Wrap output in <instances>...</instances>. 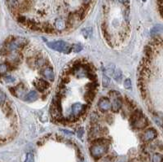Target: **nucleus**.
<instances>
[{"mask_svg": "<svg viewBox=\"0 0 163 162\" xmlns=\"http://www.w3.org/2000/svg\"><path fill=\"white\" fill-rule=\"evenodd\" d=\"M124 87L126 88L127 90H131V87H132V84H131V81L130 80L129 78L126 79L125 81H124Z\"/></svg>", "mask_w": 163, "mask_h": 162, "instance_id": "nucleus-23", "label": "nucleus"}, {"mask_svg": "<svg viewBox=\"0 0 163 162\" xmlns=\"http://www.w3.org/2000/svg\"><path fill=\"white\" fill-rule=\"evenodd\" d=\"M158 131L152 127H148L145 130H143V134H141V140L144 143H149L155 140L158 139Z\"/></svg>", "mask_w": 163, "mask_h": 162, "instance_id": "nucleus-5", "label": "nucleus"}, {"mask_svg": "<svg viewBox=\"0 0 163 162\" xmlns=\"http://www.w3.org/2000/svg\"><path fill=\"white\" fill-rule=\"evenodd\" d=\"M72 50L74 51V52H79L82 50V46L80 44H74L72 47Z\"/></svg>", "mask_w": 163, "mask_h": 162, "instance_id": "nucleus-25", "label": "nucleus"}, {"mask_svg": "<svg viewBox=\"0 0 163 162\" xmlns=\"http://www.w3.org/2000/svg\"><path fill=\"white\" fill-rule=\"evenodd\" d=\"M118 1L122 4H128L130 2V0H118Z\"/></svg>", "mask_w": 163, "mask_h": 162, "instance_id": "nucleus-31", "label": "nucleus"}, {"mask_svg": "<svg viewBox=\"0 0 163 162\" xmlns=\"http://www.w3.org/2000/svg\"><path fill=\"white\" fill-rule=\"evenodd\" d=\"M86 87L87 88V90H95V89L96 88V82L92 81V82H91V83L87 84Z\"/></svg>", "mask_w": 163, "mask_h": 162, "instance_id": "nucleus-26", "label": "nucleus"}, {"mask_svg": "<svg viewBox=\"0 0 163 162\" xmlns=\"http://www.w3.org/2000/svg\"><path fill=\"white\" fill-rule=\"evenodd\" d=\"M157 1H158V11H159L160 16L163 19V0H157Z\"/></svg>", "mask_w": 163, "mask_h": 162, "instance_id": "nucleus-22", "label": "nucleus"}, {"mask_svg": "<svg viewBox=\"0 0 163 162\" xmlns=\"http://www.w3.org/2000/svg\"><path fill=\"white\" fill-rule=\"evenodd\" d=\"M122 107V100L121 97H117L113 99L112 103H111V110L113 112H118Z\"/></svg>", "mask_w": 163, "mask_h": 162, "instance_id": "nucleus-9", "label": "nucleus"}, {"mask_svg": "<svg viewBox=\"0 0 163 162\" xmlns=\"http://www.w3.org/2000/svg\"><path fill=\"white\" fill-rule=\"evenodd\" d=\"M70 81V78H69V75H65L64 76L63 78H62V84H66L69 83Z\"/></svg>", "mask_w": 163, "mask_h": 162, "instance_id": "nucleus-27", "label": "nucleus"}, {"mask_svg": "<svg viewBox=\"0 0 163 162\" xmlns=\"http://www.w3.org/2000/svg\"><path fill=\"white\" fill-rule=\"evenodd\" d=\"M149 67L146 84H152V93L145 99L155 120L163 129V38L155 36L144 49L142 60Z\"/></svg>", "mask_w": 163, "mask_h": 162, "instance_id": "nucleus-1", "label": "nucleus"}, {"mask_svg": "<svg viewBox=\"0 0 163 162\" xmlns=\"http://www.w3.org/2000/svg\"><path fill=\"white\" fill-rule=\"evenodd\" d=\"M98 107L101 112H107L108 110L111 109V103L110 100L106 97H102L98 103Z\"/></svg>", "mask_w": 163, "mask_h": 162, "instance_id": "nucleus-8", "label": "nucleus"}, {"mask_svg": "<svg viewBox=\"0 0 163 162\" xmlns=\"http://www.w3.org/2000/svg\"><path fill=\"white\" fill-rule=\"evenodd\" d=\"M41 30L43 31L44 33H47V34H52L54 33V28L51 26L50 24H43V25L41 26Z\"/></svg>", "mask_w": 163, "mask_h": 162, "instance_id": "nucleus-16", "label": "nucleus"}, {"mask_svg": "<svg viewBox=\"0 0 163 162\" xmlns=\"http://www.w3.org/2000/svg\"><path fill=\"white\" fill-rule=\"evenodd\" d=\"M112 76H113V78L117 82H121V80H122V73H121V70L118 69H116L114 70Z\"/></svg>", "mask_w": 163, "mask_h": 162, "instance_id": "nucleus-17", "label": "nucleus"}, {"mask_svg": "<svg viewBox=\"0 0 163 162\" xmlns=\"http://www.w3.org/2000/svg\"><path fill=\"white\" fill-rule=\"evenodd\" d=\"M35 85V87H36L38 90H39L41 92H43L45 91L46 90H48V88L49 87V84L47 81L43 80V79H39L34 83Z\"/></svg>", "mask_w": 163, "mask_h": 162, "instance_id": "nucleus-10", "label": "nucleus"}, {"mask_svg": "<svg viewBox=\"0 0 163 162\" xmlns=\"http://www.w3.org/2000/svg\"><path fill=\"white\" fill-rule=\"evenodd\" d=\"M8 69V65L6 64H0V75H3Z\"/></svg>", "mask_w": 163, "mask_h": 162, "instance_id": "nucleus-21", "label": "nucleus"}, {"mask_svg": "<svg viewBox=\"0 0 163 162\" xmlns=\"http://www.w3.org/2000/svg\"><path fill=\"white\" fill-rule=\"evenodd\" d=\"M131 126L135 130H145L149 126V121L148 120V118L142 114L138 118L137 120L135 121V122L131 124Z\"/></svg>", "mask_w": 163, "mask_h": 162, "instance_id": "nucleus-7", "label": "nucleus"}, {"mask_svg": "<svg viewBox=\"0 0 163 162\" xmlns=\"http://www.w3.org/2000/svg\"><path fill=\"white\" fill-rule=\"evenodd\" d=\"M143 2H145V1H146V0H143Z\"/></svg>", "mask_w": 163, "mask_h": 162, "instance_id": "nucleus-34", "label": "nucleus"}, {"mask_svg": "<svg viewBox=\"0 0 163 162\" xmlns=\"http://www.w3.org/2000/svg\"><path fill=\"white\" fill-rule=\"evenodd\" d=\"M26 44V40L22 38H13V39L8 42L7 46V50L8 51H16L22 48Z\"/></svg>", "mask_w": 163, "mask_h": 162, "instance_id": "nucleus-6", "label": "nucleus"}, {"mask_svg": "<svg viewBox=\"0 0 163 162\" xmlns=\"http://www.w3.org/2000/svg\"><path fill=\"white\" fill-rule=\"evenodd\" d=\"M26 20H27V19L25 17H23V16H20V17H18V21L21 23V24H26Z\"/></svg>", "mask_w": 163, "mask_h": 162, "instance_id": "nucleus-30", "label": "nucleus"}, {"mask_svg": "<svg viewBox=\"0 0 163 162\" xmlns=\"http://www.w3.org/2000/svg\"><path fill=\"white\" fill-rule=\"evenodd\" d=\"M38 99V95L35 90H31L25 96V100L28 102H34Z\"/></svg>", "mask_w": 163, "mask_h": 162, "instance_id": "nucleus-13", "label": "nucleus"}, {"mask_svg": "<svg viewBox=\"0 0 163 162\" xmlns=\"http://www.w3.org/2000/svg\"><path fill=\"white\" fill-rule=\"evenodd\" d=\"M63 131L65 132V133H67V134H73L72 132H69V131H67V130H63Z\"/></svg>", "mask_w": 163, "mask_h": 162, "instance_id": "nucleus-33", "label": "nucleus"}, {"mask_svg": "<svg viewBox=\"0 0 163 162\" xmlns=\"http://www.w3.org/2000/svg\"><path fill=\"white\" fill-rule=\"evenodd\" d=\"M47 45L48 47H50L52 50H55L59 52H63V53H69L72 50V47L69 44H68L67 42L62 40H57V41H54V42H48Z\"/></svg>", "mask_w": 163, "mask_h": 162, "instance_id": "nucleus-4", "label": "nucleus"}, {"mask_svg": "<svg viewBox=\"0 0 163 162\" xmlns=\"http://www.w3.org/2000/svg\"><path fill=\"white\" fill-rule=\"evenodd\" d=\"M32 6V2L31 0H24L22 3L19 4L18 8H19V10L21 12H24V11H26L29 10Z\"/></svg>", "mask_w": 163, "mask_h": 162, "instance_id": "nucleus-12", "label": "nucleus"}, {"mask_svg": "<svg viewBox=\"0 0 163 162\" xmlns=\"http://www.w3.org/2000/svg\"><path fill=\"white\" fill-rule=\"evenodd\" d=\"M4 80L7 82H13L15 81V78H12L11 76H6V77H4Z\"/></svg>", "mask_w": 163, "mask_h": 162, "instance_id": "nucleus-29", "label": "nucleus"}, {"mask_svg": "<svg viewBox=\"0 0 163 162\" xmlns=\"http://www.w3.org/2000/svg\"><path fill=\"white\" fill-rule=\"evenodd\" d=\"M55 25H56V28L58 30H64L65 29H67V25L64 22V20L61 19H57L55 22Z\"/></svg>", "mask_w": 163, "mask_h": 162, "instance_id": "nucleus-15", "label": "nucleus"}, {"mask_svg": "<svg viewBox=\"0 0 163 162\" xmlns=\"http://www.w3.org/2000/svg\"><path fill=\"white\" fill-rule=\"evenodd\" d=\"M26 162H34V156L31 153H29L28 155H27V157H26Z\"/></svg>", "mask_w": 163, "mask_h": 162, "instance_id": "nucleus-28", "label": "nucleus"}, {"mask_svg": "<svg viewBox=\"0 0 163 162\" xmlns=\"http://www.w3.org/2000/svg\"><path fill=\"white\" fill-rule=\"evenodd\" d=\"M95 96H96V93L94 92V90H87L84 94V99L87 103H91L95 99Z\"/></svg>", "mask_w": 163, "mask_h": 162, "instance_id": "nucleus-14", "label": "nucleus"}, {"mask_svg": "<svg viewBox=\"0 0 163 162\" xmlns=\"http://www.w3.org/2000/svg\"><path fill=\"white\" fill-rule=\"evenodd\" d=\"M87 109V105L81 103H73L71 106L70 113L69 117L68 118L69 121H75L78 118L79 116H81L85 112Z\"/></svg>", "mask_w": 163, "mask_h": 162, "instance_id": "nucleus-3", "label": "nucleus"}, {"mask_svg": "<svg viewBox=\"0 0 163 162\" xmlns=\"http://www.w3.org/2000/svg\"><path fill=\"white\" fill-rule=\"evenodd\" d=\"M6 99H7V97H6L5 93L2 91V90H0V104L1 105L5 103Z\"/></svg>", "mask_w": 163, "mask_h": 162, "instance_id": "nucleus-24", "label": "nucleus"}, {"mask_svg": "<svg viewBox=\"0 0 163 162\" xmlns=\"http://www.w3.org/2000/svg\"><path fill=\"white\" fill-rule=\"evenodd\" d=\"M35 64L39 68H42L43 66H45L47 65V61H46V60L42 57V56H39V57H38L36 60H35Z\"/></svg>", "mask_w": 163, "mask_h": 162, "instance_id": "nucleus-18", "label": "nucleus"}, {"mask_svg": "<svg viewBox=\"0 0 163 162\" xmlns=\"http://www.w3.org/2000/svg\"><path fill=\"white\" fill-rule=\"evenodd\" d=\"M109 141L105 138H100L95 139L92 142V146L91 147V154L95 159L101 158L104 154L109 150Z\"/></svg>", "mask_w": 163, "mask_h": 162, "instance_id": "nucleus-2", "label": "nucleus"}, {"mask_svg": "<svg viewBox=\"0 0 163 162\" xmlns=\"http://www.w3.org/2000/svg\"><path fill=\"white\" fill-rule=\"evenodd\" d=\"M91 1V0H83V3H84L85 4H89Z\"/></svg>", "mask_w": 163, "mask_h": 162, "instance_id": "nucleus-32", "label": "nucleus"}, {"mask_svg": "<svg viewBox=\"0 0 163 162\" xmlns=\"http://www.w3.org/2000/svg\"><path fill=\"white\" fill-rule=\"evenodd\" d=\"M102 84H103V87H108L109 86L110 79L107 75L103 76V78H102Z\"/></svg>", "mask_w": 163, "mask_h": 162, "instance_id": "nucleus-20", "label": "nucleus"}, {"mask_svg": "<svg viewBox=\"0 0 163 162\" xmlns=\"http://www.w3.org/2000/svg\"><path fill=\"white\" fill-rule=\"evenodd\" d=\"M42 75L45 77L46 78L49 80V81H53L54 79H55V74H54V72L52 69L50 67L45 68L44 69L42 70Z\"/></svg>", "mask_w": 163, "mask_h": 162, "instance_id": "nucleus-11", "label": "nucleus"}, {"mask_svg": "<svg viewBox=\"0 0 163 162\" xmlns=\"http://www.w3.org/2000/svg\"><path fill=\"white\" fill-rule=\"evenodd\" d=\"M82 35H83L85 38H88V37H90L91 35V34H92V29L91 28V27L83 29L82 30Z\"/></svg>", "mask_w": 163, "mask_h": 162, "instance_id": "nucleus-19", "label": "nucleus"}]
</instances>
